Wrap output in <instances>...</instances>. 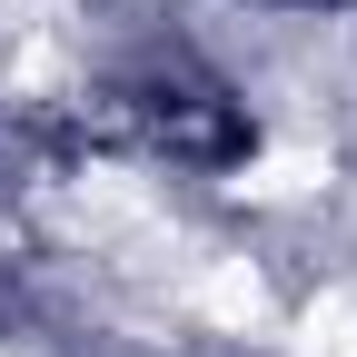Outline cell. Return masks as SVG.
Returning <instances> with one entry per match:
<instances>
[{"instance_id": "obj_2", "label": "cell", "mask_w": 357, "mask_h": 357, "mask_svg": "<svg viewBox=\"0 0 357 357\" xmlns=\"http://www.w3.org/2000/svg\"><path fill=\"white\" fill-rule=\"evenodd\" d=\"M288 10H337V0H288Z\"/></svg>"}, {"instance_id": "obj_1", "label": "cell", "mask_w": 357, "mask_h": 357, "mask_svg": "<svg viewBox=\"0 0 357 357\" xmlns=\"http://www.w3.org/2000/svg\"><path fill=\"white\" fill-rule=\"evenodd\" d=\"M149 139H159L169 159L218 169V159H238V149H248V119L218 100V89H159V100H149Z\"/></svg>"}]
</instances>
